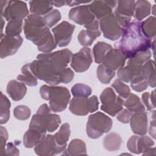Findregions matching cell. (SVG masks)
I'll return each instance as SVG.
<instances>
[{"mask_svg": "<svg viewBox=\"0 0 156 156\" xmlns=\"http://www.w3.org/2000/svg\"><path fill=\"white\" fill-rule=\"evenodd\" d=\"M23 28L26 38L35 44L39 51L48 53L56 48L55 40L41 16L29 15L24 20Z\"/></svg>", "mask_w": 156, "mask_h": 156, "instance_id": "cell-1", "label": "cell"}, {"mask_svg": "<svg viewBox=\"0 0 156 156\" xmlns=\"http://www.w3.org/2000/svg\"><path fill=\"white\" fill-rule=\"evenodd\" d=\"M152 40L146 37L142 32L141 22L130 21L124 29L121 38L115 44V48L119 49L130 58L136 53L151 48Z\"/></svg>", "mask_w": 156, "mask_h": 156, "instance_id": "cell-2", "label": "cell"}, {"mask_svg": "<svg viewBox=\"0 0 156 156\" xmlns=\"http://www.w3.org/2000/svg\"><path fill=\"white\" fill-rule=\"evenodd\" d=\"M42 99L49 101V108L54 112L65 110L69 102L71 94L65 87L43 85L40 88Z\"/></svg>", "mask_w": 156, "mask_h": 156, "instance_id": "cell-3", "label": "cell"}, {"mask_svg": "<svg viewBox=\"0 0 156 156\" xmlns=\"http://www.w3.org/2000/svg\"><path fill=\"white\" fill-rule=\"evenodd\" d=\"M51 110L46 104H42L37 113L32 117L29 127L46 133L57 130L61 123L59 115L51 112Z\"/></svg>", "mask_w": 156, "mask_h": 156, "instance_id": "cell-4", "label": "cell"}, {"mask_svg": "<svg viewBox=\"0 0 156 156\" xmlns=\"http://www.w3.org/2000/svg\"><path fill=\"white\" fill-rule=\"evenodd\" d=\"M72 55V52L70 50L64 49L54 52L38 54L37 58L51 74L60 77L61 72L66 68L71 61Z\"/></svg>", "mask_w": 156, "mask_h": 156, "instance_id": "cell-5", "label": "cell"}, {"mask_svg": "<svg viewBox=\"0 0 156 156\" xmlns=\"http://www.w3.org/2000/svg\"><path fill=\"white\" fill-rule=\"evenodd\" d=\"M151 54L150 50L148 49L139 52L129 58L127 65L118 69L117 75L119 79L126 83L130 82L140 73L142 66L150 60Z\"/></svg>", "mask_w": 156, "mask_h": 156, "instance_id": "cell-6", "label": "cell"}, {"mask_svg": "<svg viewBox=\"0 0 156 156\" xmlns=\"http://www.w3.org/2000/svg\"><path fill=\"white\" fill-rule=\"evenodd\" d=\"M112 119L102 112H98L88 116L86 125L88 136L97 139L104 133L108 132L112 127Z\"/></svg>", "mask_w": 156, "mask_h": 156, "instance_id": "cell-7", "label": "cell"}, {"mask_svg": "<svg viewBox=\"0 0 156 156\" xmlns=\"http://www.w3.org/2000/svg\"><path fill=\"white\" fill-rule=\"evenodd\" d=\"M1 15L7 21L23 20L29 15L26 2L22 1H1Z\"/></svg>", "mask_w": 156, "mask_h": 156, "instance_id": "cell-8", "label": "cell"}, {"mask_svg": "<svg viewBox=\"0 0 156 156\" xmlns=\"http://www.w3.org/2000/svg\"><path fill=\"white\" fill-rule=\"evenodd\" d=\"M102 103L101 109L111 116H115L123 108V99L116 96L114 90L106 88L100 95Z\"/></svg>", "mask_w": 156, "mask_h": 156, "instance_id": "cell-9", "label": "cell"}, {"mask_svg": "<svg viewBox=\"0 0 156 156\" xmlns=\"http://www.w3.org/2000/svg\"><path fill=\"white\" fill-rule=\"evenodd\" d=\"M99 107L98 97L95 95L88 98L83 97L73 98L69 106L70 112L76 115L85 116L89 113L95 112Z\"/></svg>", "mask_w": 156, "mask_h": 156, "instance_id": "cell-10", "label": "cell"}, {"mask_svg": "<svg viewBox=\"0 0 156 156\" xmlns=\"http://www.w3.org/2000/svg\"><path fill=\"white\" fill-rule=\"evenodd\" d=\"M99 27L105 38L115 41L119 39L125 28L114 13H112L100 20Z\"/></svg>", "mask_w": 156, "mask_h": 156, "instance_id": "cell-11", "label": "cell"}, {"mask_svg": "<svg viewBox=\"0 0 156 156\" xmlns=\"http://www.w3.org/2000/svg\"><path fill=\"white\" fill-rule=\"evenodd\" d=\"M65 148L58 145L54 136L51 134L46 135L41 141L34 148L35 154L38 155H54L65 151Z\"/></svg>", "mask_w": 156, "mask_h": 156, "instance_id": "cell-12", "label": "cell"}, {"mask_svg": "<svg viewBox=\"0 0 156 156\" xmlns=\"http://www.w3.org/2000/svg\"><path fill=\"white\" fill-rule=\"evenodd\" d=\"M75 26L63 21L54 27L52 31L54 34L56 44L59 47H65L71 41Z\"/></svg>", "mask_w": 156, "mask_h": 156, "instance_id": "cell-13", "label": "cell"}, {"mask_svg": "<svg viewBox=\"0 0 156 156\" xmlns=\"http://www.w3.org/2000/svg\"><path fill=\"white\" fill-rule=\"evenodd\" d=\"M92 61L90 48L83 47L79 52L72 55L70 65L76 72L82 73L88 69Z\"/></svg>", "mask_w": 156, "mask_h": 156, "instance_id": "cell-14", "label": "cell"}, {"mask_svg": "<svg viewBox=\"0 0 156 156\" xmlns=\"http://www.w3.org/2000/svg\"><path fill=\"white\" fill-rule=\"evenodd\" d=\"M21 36L10 37L7 35L1 34L0 44V56L4 58L8 56L15 54L23 43Z\"/></svg>", "mask_w": 156, "mask_h": 156, "instance_id": "cell-15", "label": "cell"}, {"mask_svg": "<svg viewBox=\"0 0 156 156\" xmlns=\"http://www.w3.org/2000/svg\"><path fill=\"white\" fill-rule=\"evenodd\" d=\"M68 16L76 23L84 26L90 24L96 19L88 5H79L72 8L69 12Z\"/></svg>", "mask_w": 156, "mask_h": 156, "instance_id": "cell-16", "label": "cell"}, {"mask_svg": "<svg viewBox=\"0 0 156 156\" xmlns=\"http://www.w3.org/2000/svg\"><path fill=\"white\" fill-rule=\"evenodd\" d=\"M85 30H82L77 36L79 43L84 46H91L95 39L99 37L101 32L99 29V23L98 20H94L90 24L85 26Z\"/></svg>", "mask_w": 156, "mask_h": 156, "instance_id": "cell-17", "label": "cell"}, {"mask_svg": "<svg viewBox=\"0 0 156 156\" xmlns=\"http://www.w3.org/2000/svg\"><path fill=\"white\" fill-rule=\"evenodd\" d=\"M154 141L146 135H132L128 140L127 147L128 150L135 154L144 152L147 148L154 146Z\"/></svg>", "mask_w": 156, "mask_h": 156, "instance_id": "cell-18", "label": "cell"}, {"mask_svg": "<svg viewBox=\"0 0 156 156\" xmlns=\"http://www.w3.org/2000/svg\"><path fill=\"white\" fill-rule=\"evenodd\" d=\"M117 3L116 1H94L91 2L88 5L91 12L97 20H101L112 13L113 9Z\"/></svg>", "mask_w": 156, "mask_h": 156, "instance_id": "cell-19", "label": "cell"}, {"mask_svg": "<svg viewBox=\"0 0 156 156\" xmlns=\"http://www.w3.org/2000/svg\"><path fill=\"white\" fill-rule=\"evenodd\" d=\"M127 58L119 49H111L106 54L102 60V65L106 68L115 71L123 67Z\"/></svg>", "mask_w": 156, "mask_h": 156, "instance_id": "cell-20", "label": "cell"}, {"mask_svg": "<svg viewBox=\"0 0 156 156\" xmlns=\"http://www.w3.org/2000/svg\"><path fill=\"white\" fill-rule=\"evenodd\" d=\"M129 122L131 129L135 134L143 135L147 132L148 120L145 111L133 113L130 117Z\"/></svg>", "mask_w": 156, "mask_h": 156, "instance_id": "cell-21", "label": "cell"}, {"mask_svg": "<svg viewBox=\"0 0 156 156\" xmlns=\"http://www.w3.org/2000/svg\"><path fill=\"white\" fill-rule=\"evenodd\" d=\"M7 93L15 101L21 100L27 92L26 84L16 80H10L7 85Z\"/></svg>", "mask_w": 156, "mask_h": 156, "instance_id": "cell-22", "label": "cell"}, {"mask_svg": "<svg viewBox=\"0 0 156 156\" xmlns=\"http://www.w3.org/2000/svg\"><path fill=\"white\" fill-rule=\"evenodd\" d=\"M46 133L29 127L23 135V144L26 148H32L38 144L45 136Z\"/></svg>", "mask_w": 156, "mask_h": 156, "instance_id": "cell-23", "label": "cell"}, {"mask_svg": "<svg viewBox=\"0 0 156 156\" xmlns=\"http://www.w3.org/2000/svg\"><path fill=\"white\" fill-rule=\"evenodd\" d=\"M135 1H118V6L114 13L116 14L129 20L134 15L135 10Z\"/></svg>", "mask_w": 156, "mask_h": 156, "instance_id": "cell-24", "label": "cell"}, {"mask_svg": "<svg viewBox=\"0 0 156 156\" xmlns=\"http://www.w3.org/2000/svg\"><path fill=\"white\" fill-rule=\"evenodd\" d=\"M29 6L32 14L40 16L45 15L53 10V5L48 1H30Z\"/></svg>", "mask_w": 156, "mask_h": 156, "instance_id": "cell-25", "label": "cell"}, {"mask_svg": "<svg viewBox=\"0 0 156 156\" xmlns=\"http://www.w3.org/2000/svg\"><path fill=\"white\" fill-rule=\"evenodd\" d=\"M122 142V140L118 133L111 132L104 137L103 145L105 150L110 152H114L120 149Z\"/></svg>", "mask_w": 156, "mask_h": 156, "instance_id": "cell-26", "label": "cell"}, {"mask_svg": "<svg viewBox=\"0 0 156 156\" xmlns=\"http://www.w3.org/2000/svg\"><path fill=\"white\" fill-rule=\"evenodd\" d=\"M152 10L151 3L148 1L139 0L135 2L134 17L138 21H141L148 16Z\"/></svg>", "mask_w": 156, "mask_h": 156, "instance_id": "cell-27", "label": "cell"}, {"mask_svg": "<svg viewBox=\"0 0 156 156\" xmlns=\"http://www.w3.org/2000/svg\"><path fill=\"white\" fill-rule=\"evenodd\" d=\"M140 74L147 81L149 86L152 88L155 87V62L154 60L150 59L146 62L142 66Z\"/></svg>", "mask_w": 156, "mask_h": 156, "instance_id": "cell-28", "label": "cell"}, {"mask_svg": "<svg viewBox=\"0 0 156 156\" xmlns=\"http://www.w3.org/2000/svg\"><path fill=\"white\" fill-rule=\"evenodd\" d=\"M123 106L133 113L144 112L146 110L139 97L133 93H130L127 98L123 99Z\"/></svg>", "mask_w": 156, "mask_h": 156, "instance_id": "cell-29", "label": "cell"}, {"mask_svg": "<svg viewBox=\"0 0 156 156\" xmlns=\"http://www.w3.org/2000/svg\"><path fill=\"white\" fill-rule=\"evenodd\" d=\"M66 154L69 155H87L86 144L80 139H73L68 144Z\"/></svg>", "mask_w": 156, "mask_h": 156, "instance_id": "cell-30", "label": "cell"}, {"mask_svg": "<svg viewBox=\"0 0 156 156\" xmlns=\"http://www.w3.org/2000/svg\"><path fill=\"white\" fill-rule=\"evenodd\" d=\"M22 74L17 76V80L29 86H36L37 78L34 75L30 68V63L24 65L21 68Z\"/></svg>", "mask_w": 156, "mask_h": 156, "instance_id": "cell-31", "label": "cell"}, {"mask_svg": "<svg viewBox=\"0 0 156 156\" xmlns=\"http://www.w3.org/2000/svg\"><path fill=\"white\" fill-rule=\"evenodd\" d=\"M112 49V46L104 41H98L93 48L94 61L98 64L102 63V60L106 54Z\"/></svg>", "mask_w": 156, "mask_h": 156, "instance_id": "cell-32", "label": "cell"}, {"mask_svg": "<svg viewBox=\"0 0 156 156\" xmlns=\"http://www.w3.org/2000/svg\"><path fill=\"white\" fill-rule=\"evenodd\" d=\"M70 133L71 130L68 123H64L61 126L58 131L54 135L55 140L58 146L66 149Z\"/></svg>", "mask_w": 156, "mask_h": 156, "instance_id": "cell-33", "label": "cell"}, {"mask_svg": "<svg viewBox=\"0 0 156 156\" xmlns=\"http://www.w3.org/2000/svg\"><path fill=\"white\" fill-rule=\"evenodd\" d=\"M141 30L144 35L151 39L156 34V18L154 16H149L141 23Z\"/></svg>", "mask_w": 156, "mask_h": 156, "instance_id": "cell-34", "label": "cell"}, {"mask_svg": "<svg viewBox=\"0 0 156 156\" xmlns=\"http://www.w3.org/2000/svg\"><path fill=\"white\" fill-rule=\"evenodd\" d=\"M10 102L2 92H1V107H0V123L5 124L10 118Z\"/></svg>", "mask_w": 156, "mask_h": 156, "instance_id": "cell-35", "label": "cell"}, {"mask_svg": "<svg viewBox=\"0 0 156 156\" xmlns=\"http://www.w3.org/2000/svg\"><path fill=\"white\" fill-rule=\"evenodd\" d=\"M115 71L106 68L102 64L98 66L96 69V74L99 80L104 84L110 83L111 80L115 76Z\"/></svg>", "mask_w": 156, "mask_h": 156, "instance_id": "cell-36", "label": "cell"}, {"mask_svg": "<svg viewBox=\"0 0 156 156\" xmlns=\"http://www.w3.org/2000/svg\"><path fill=\"white\" fill-rule=\"evenodd\" d=\"M23 20L15 19L9 21L5 27V34L10 37L20 35L22 31Z\"/></svg>", "mask_w": 156, "mask_h": 156, "instance_id": "cell-37", "label": "cell"}, {"mask_svg": "<svg viewBox=\"0 0 156 156\" xmlns=\"http://www.w3.org/2000/svg\"><path fill=\"white\" fill-rule=\"evenodd\" d=\"M71 93L74 97L88 98L91 94V88L87 85L76 83L71 88Z\"/></svg>", "mask_w": 156, "mask_h": 156, "instance_id": "cell-38", "label": "cell"}, {"mask_svg": "<svg viewBox=\"0 0 156 156\" xmlns=\"http://www.w3.org/2000/svg\"><path fill=\"white\" fill-rule=\"evenodd\" d=\"M112 87L115 90L119 96L124 99L128 97L130 93V90L128 85L125 84L119 79H116L112 85Z\"/></svg>", "mask_w": 156, "mask_h": 156, "instance_id": "cell-39", "label": "cell"}, {"mask_svg": "<svg viewBox=\"0 0 156 156\" xmlns=\"http://www.w3.org/2000/svg\"><path fill=\"white\" fill-rule=\"evenodd\" d=\"M44 23L49 28L55 26L61 20V13L59 10L53 9L43 17Z\"/></svg>", "mask_w": 156, "mask_h": 156, "instance_id": "cell-40", "label": "cell"}, {"mask_svg": "<svg viewBox=\"0 0 156 156\" xmlns=\"http://www.w3.org/2000/svg\"><path fill=\"white\" fill-rule=\"evenodd\" d=\"M130 83L132 88L137 92H141L144 91L149 86L147 81L141 76L140 73L135 76L130 82Z\"/></svg>", "mask_w": 156, "mask_h": 156, "instance_id": "cell-41", "label": "cell"}, {"mask_svg": "<svg viewBox=\"0 0 156 156\" xmlns=\"http://www.w3.org/2000/svg\"><path fill=\"white\" fill-rule=\"evenodd\" d=\"M30 115L31 111L30 108L24 105H17L13 109V115L19 120H27L29 118Z\"/></svg>", "mask_w": 156, "mask_h": 156, "instance_id": "cell-42", "label": "cell"}, {"mask_svg": "<svg viewBox=\"0 0 156 156\" xmlns=\"http://www.w3.org/2000/svg\"><path fill=\"white\" fill-rule=\"evenodd\" d=\"M74 76V72L69 68H66L60 73V78L61 83H68L72 81Z\"/></svg>", "mask_w": 156, "mask_h": 156, "instance_id": "cell-43", "label": "cell"}, {"mask_svg": "<svg viewBox=\"0 0 156 156\" xmlns=\"http://www.w3.org/2000/svg\"><path fill=\"white\" fill-rule=\"evenodd\" d=\"M133 113V112H130V110H129L127 108H124V109L122 108L118 113L116 119L122 123L127 124V123L129 122L130 117L132 116Z\"/></svg>", "mask_w": 156, "mask_h": 156, "instance_id": "cell-44", "label": "cell"}, {"mask_svg": "<svg viewBox=\"0 0 156 156\" xmlns=\"http://www.w3.org/2000/svg\"><path fill=\"white\" fill-rule=\"evenodd\" d=\"M141 100L144 105V107H146L147 110L151 111L155 108V104H154L152 102L151 98L150 93L149 92H145L142 94Z\"/></svg>", "mask_w": 156, "mask_h": 156, "instance_id": "cell-45", "label": "cell"}, {"mask_svg": "<svg viewBox=\"0 0 156 156\" xmlns=\"http://www.w3.org/2000/svg\"><path fill=\"white\" fill-rule=\"evenodd\" d=\"M8 139V133L5 128L3 126H1L0 127V152L1 155H2L5 146L6 142Z\"/></svg>", "mask_w": 156, "mask_h": 156, "instance_id": "cell-46", "label": "cell"}, {"mask_svg": "<svg viewBox=\"0 0 156 156\" xmlns=\"http://www.w3.org/2000/svg\"><path fill=\"white\" fill-rule=\"evenodd\" d=\"M20 152L16 145L12 143H8L5 147L4 151L2 155H19Z\"/></svg>", "mask_w": 156, "mask_h": 156, "instance_id": "cell-47", "label": "cell"}, {"mask_svg": "<svg viewBox=\"0 0 156 156\" xmlns=\"http://www.w3.org/2000/svg\"><path fill=\"white\" fill-rule=\"evenodd\" d=\"M149 133V135L153 138L154 139L155 138V118H153L152 120L151 121Z\"/></svg>", "mask_w": 156, "mask_h": 156, "instance_id": "cell-48", "label": "cell"}, {"mask_svg": "<svg viewBox=\"0 0 156 156\" xmlns=\"http://www.w3.org/2000/svg\"><path fill=\"white\" fill-rule=\"evenodd\" d=\"M89 2H78V1H66V4L68 6H70V7H72V6H75V5H80L81 4H87V3H88Z\"/></svg>", "mask_w": 156, "mask_h": 156, "instance_id": "cell-49", "label": "cell"}, {"mask_svg": "<svg viewBox=\"0 0 156 156\" xmlns=\"http://www.w3.org/2000/svg\"><path fill=\"white\" fill-rule=\"evenodd\" d=\"M51 4L52 5H54L57 7H62L63 5H65L66 4V1H51Z\"/></svg>", "mask_w": 156, "mask_h": 156, "instance_id": "cell-50", "label": "cell"}, {"mask_svg": "<svg viewBox=\"0 0 156 156\" xmlns=\"http://www.w3.org/2000/svg\"><path fill=\"white\" fill-rule=\"evenodd\" d=\"M143 155H155V147H149L144 152H143Z\"/></svg>", "mask_w": 156, "mask_h": 156, "instance_id": "cell-51", "label": "cell"}]
</instances>
